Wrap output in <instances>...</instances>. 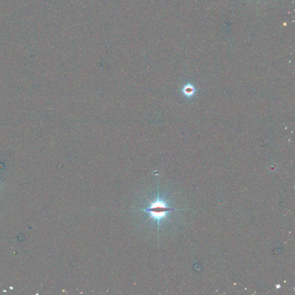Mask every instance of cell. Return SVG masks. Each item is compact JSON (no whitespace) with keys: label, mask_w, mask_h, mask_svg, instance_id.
<instances>
[{"label":"cell","mask_w":295,"mask_h":295,"mask_svg":"<svg viewBox=\"0 0 295 295\" xmlns=\"http://www.w3.org/2000/svg\"><path fill=\"white\" fill-rule=\"evenodd\" d=\"M149 206L147 208L139 210V211L147 212L149 214L150 218H153L158 221V226H159L160 221L162 219L166 218L167 214L174 210L172 208H170L167 204L164 201L160 199L159 197L155 201L153 202L149 201Z\"/></svg>","instance_id":"6da1fadb"},{"label":"cell","mask_w":295,"mask_h":295,"mask_svg":"<svg viewBox=\"0 0 295 295\" xmlns=\"http://www.w3.org/2000/svg\"><path fill=\"white\" fill-rule=\"evenodd\" d=\"M182 91L183 94L186 98H187L189 99H191L195 94V92H197V90L193 84L188 82L183 86Z\"/></svg>","instance_id":"7a4b0ae2"}]
</instances>
